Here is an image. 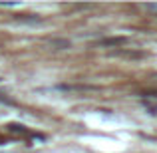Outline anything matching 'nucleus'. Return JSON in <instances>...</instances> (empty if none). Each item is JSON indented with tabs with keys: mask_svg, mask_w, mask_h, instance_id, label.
Listing matches in <instances>:
<instances>
[{
	"mask_svg": "<svg viewBox=\"0 0 157 153\" xmlns=\"http://www.w3.org/2000/svg\"><path fill=\"white\" fill-rule=\"evenodd\" d=\"M8 129L12 131V133H26V129H24V125H20V123H10V125H8Z\"/></svg>",
	"mask_w": 157,
	"mask_h": 153,
	"instance_id": "obj_4",
	"label": "nucleus"
},
{
	"mask_svg": "<svg viewBox=\"0 0 157 153\" xmlns=\"http://www.w3.org/2000/svg\"><path fill=\"white\" fill-rule=\"evenodd\" d=\"M109 56L113 58H125V60H141L145 58V52H139V50H127V48H117V50L109 52Z\"/></svg>",
	"mask_w": 157,
	"mask_h": 153,
	"instance_id": "obj_1",
	"label": "nucleus"
},
{
	"mask_svg": "<svg viewBox=\"0 0 157 153\" xmlns=\"http://www.w3.org/2000/svg\"><path fill=\"white\" fill-rule=\"evenodd\" d=\"M48 44H52L54 48H60V50H66V48L72 46V42H70V40H64V38H52V40H48Z\"/></svg>",
	"mask_w": 157,
	"mask_h": 153,
	"instance_id": "obj_3",
	"label": "nucleus"
},
{
	"mask_svg": "<svg viewBox=\"0 0 157 153\" xmlns=\"http://www.w3.org/2000/svg\"><path fill=\"white\" fill-rule=\"evenodd\" d=\"M127 40L123 38V36H119V38H105L101 40V42H98V46H123Z\"/></svg>",
	"mask_w": 157,
	"mask_h": 153,
	"instance_id": "obj_2",
	"label": "nucleus"
},
{
	"mask_svg": "<svg viewBox=\"0 0 157 153\" xmlns=\"http://www.w3.org/2000/svg\"><path fill=\"white\" fill-rule=\"evenodd\" d=\"M18 20H24V22H40V18H36L34 14H20Z\"/></svg>",
	"mask_w": 157,
	"mask_h": 153,
	"instance_id": "obj_5",
	"label": "nucleus"
}]
</instances>
